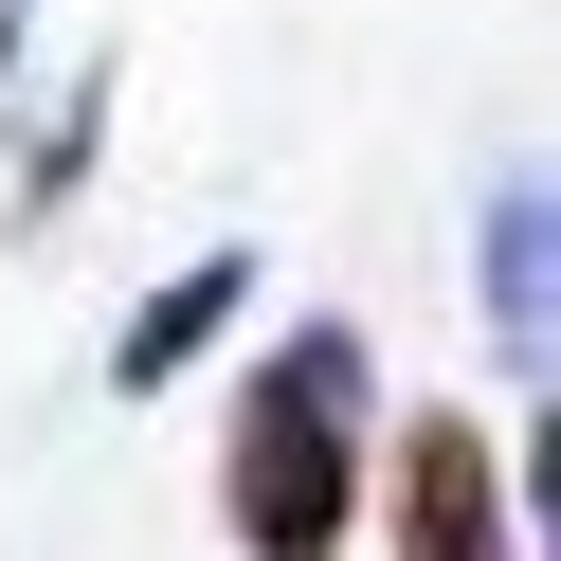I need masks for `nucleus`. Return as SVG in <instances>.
I'll return each mask as SVG.
<instances>
[{"instance_id":"obj_4","label":"nucleus","mask_w":561,"mask_h":561,"mask_svg":"<svg viewBox=\"0 0 561 561\" xmlns=\"http://www.w3.org/2000/svg\"><path fill=\"white\" fill-rule=\"evenodd\" d=\"M543 272H561V199L507 182V199H489V344H507L525 380H543Z\"/></svg>"},{"instance_id":"obj_2","label":"nucleus","mask_w":561,"mask_h":561,"mask_svg":"<svg viewBox=\"0 0 561 561\" xmlns=\"http://www.w3.org/2000/svg\"><path fill=\"white\" fill-rule=\"evenodd\" d=\"M380 543H399V561H543V543H525L507 453H489V416L435 399L399 453H380Z\"/></svg>"},{"instance_id":"obj_1","label":"nucleus","mask_w":561,"mask_h":561,"mask_svg":"<svg viewBox=\"0 0 561 561\" xmlns=\"http://www.w3.org/2000/svg\"><path fill=\"white\" fill-rule=\"evenodd\" d=\"M363 435H380V363L363 327H290L218 416V525L236 561H327L363 525Z\"/></svg>"},{"instance_id":"obj_3","label":"nucleus","mask_w":561,"mask_h":561,"mask_svg":"<svg viewBox=\"0 0 561 561\" xmlns=\"http://www.w3.org/2000/svg\"><path fill=\"white\" fill-rule=\"evenodd\" d=\"M236 308H254V254H199V272H163V290L110 327V380H127V399H163V380H182L199 344L236 327Z\"/></svg>"},{"instance_id":"obj_5","label":"nucleus","mask_w":561,"mask_h":561,"mask_svg":"<svg viewBox=\"0 0 561 561\" xmlns=\"http://www.w3.org/2000/svg\"><path fill=\"white\" fill-rule=\"evenodd\" d=\"M0 55H19V19H0Z\"/></svg>"}]
</instances>
